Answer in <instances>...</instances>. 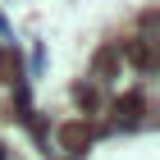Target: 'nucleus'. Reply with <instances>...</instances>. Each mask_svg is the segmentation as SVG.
<instances>
[{
	"instance_id": "f257e3e1",
	"label": "nucleus",
	"mask_w": 160,
	"mask_h": 160,
	"mask_svg": "<svg viewBox=\"0 0 160 160\" xmlns=\"http://www.w3.org/2000/svg\"><path fill=\"white\" fill-rule=\"evenodd\" d=\"M60 142L69 151H87V142H92V128H87V123H64L60 128Z\"/></svg>"
},
{
	"instance_id": "f03ea898",
	"label": "nucleus",
	"mask_w": 160,
	"mask_h": 160,
	"mask_svg": "<svg viewBox=\"0 0 160 160\" xmlns=\"http://www.w3.org/2000/svg\"><path fill=\"white\" fill-rule=\"evenodd\" d=\"M119 114H128V119H137V114H142V96H137V92H128V96H119Z\"/></svg>"
},
{
	"instance_id": "7ed1b4c3",
	"label": "nucleus",
	"mask_w": 160,
	"mask_h": 160,
	"mask_svg": "<svg viewBox=\"0 0 160 160\" xmlns=\"http://www.w3.org/2000/svg\"><path fill=\"white\" fill-rule=\"evenodd\" d=\"M0 160H5V151H0Z\"/></svg>"
}]
</instances>
